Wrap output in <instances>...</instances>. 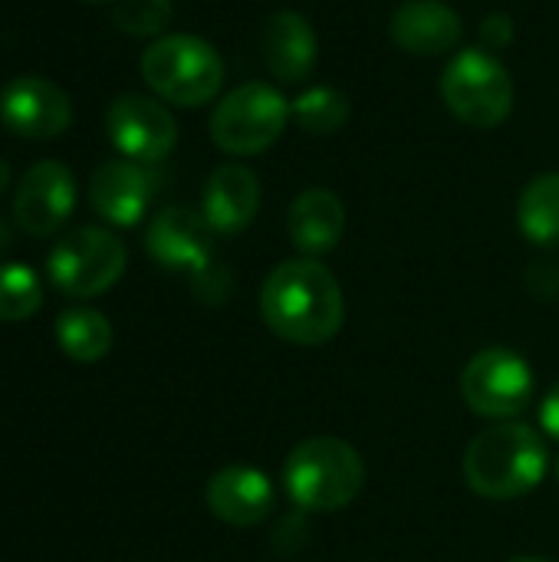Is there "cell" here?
<instances>
[{
	"mask_svg": "<svg viewBox=\"0 0 559 562\" xmlns=\"http://www.w3.org/2000/svg\"><path fill=\"white\" fill-rule=\"evenodd\" d=\"M260 316L267 329L293 346H323L346 323L339 280L316 257L283 260L264 280Z\"/></svg>",
	"mask_w": 559,
	"mask_h": 562,
	"instance_id": "1",
	"label": "cell"
},
{
	"mask_svg": "<svg viewBox=\"0 0 559 562\" xmlns=\"http://www.w3.org/2000/svg\"><path fill=\"white\" fill-rule=\"evenodd\" d=\"M105 132L115 151L138 165H155L168 158L178 145L175 115L152 95L125 92L105 112Z\"/></svg>",
	"mask_w": 559,
	"mask_h": 562,
	"instance_id": "9",
	"label": "cell"
},
{
	"mask_svg": "<svg viewBox=\"0 0 559 562\" xmlns=\"http://www.w3.org/2000/svg\"><path fill=\"white\" fill-rule=\"evenodd\" d=\"M441 95L455 119L471 128H494L514 109V82L491 49H458L441 72Z\"/></svg>",
	"mask_w": 559,
	"mask_h": 562,
	"instance_id": "5",
	"label": "cell"
},
{
	"mask_svg": "<svg viewBox=\"0 0 559 562\" xmlns=\"http://www.w3.org/2000/svg\"><path fill=\"white\" fill-rule=\"evenodd\" d=\"M10 247V224L7 221H0V254Z\"/></svg>",
	"mask_w": 559,
	"mask_h": 562,
	"instance_id": "28",
	"label": "cell"
},
{
	"mask_svg": "<svg viewBox=\"0 0 559 562\" xmlns=\"http://www.w3.org/2000/svg\"><path fill=\"white\" fill-rule=\"evenodd\" d=\"M145 250L165 270L198 273L214 260V227L201 211L175 204L152 217L145 231Z\"/></svg>",
	"mask_w": 559,
	"mask_h": 562,
	"instance_id": "12",
	"label": "cell"
},
{
	"mask_svg": "<svg viewBox=\"0 0 559 562\" xmlns=\"http://www.w3.org/2000/svg\"><path fill=\"white\" fill-rule=\"evenodd\" d=\"M399 49L412 56H445L461 46L465 23L461 13L445 0H405L389 23Z\"/></svg>",
	"mask_w": 559,
	"mask_h": 562,
	"instance_id": "15",
	"label": "cell"
},
{
	"mask_svg": "<svg viewBox=\"0 0 559 562\" xmlns=\"http://www.w3.org/2000/svg\"><path fill=\"white\" fill-rule=\"evenodd\" d=\"M527 290L537 300H554L559 296V263L557 260H537L527 270Z\"/></svg>",
	"mask_w": 559,
	"mask_h": 562,
	"instance_id": "25",
	"label": "cell"
},
{
	"mask_svg": "<svg viewBox=\"0 0 559 562\" xmlns=\"http://www.w3.org/2000/svg\"><path fill=\"white\" fill-rule=\"evenodd\" d=\"M362 484L366 461L343 438H306L283 464V487L303 514H336L359 497Z\"/></svg>",
	"mask_w": 559,
	"mask_h": 562,
	"instance_id": "3",
	"label": "cell"
},
{
	"mask_svg": "<svg viewBox=\"0 0 559 562\" xmlns=\"http://www.w3.org/2000/svg\"><path fill=\"white\" fill-rule=\"evenodd\" d=\"M142 79L148 89L175 105L194 109L211 102L224 82V59L221 53L191 33H168L158 36L142 53Z\"/></svg>",
	"mask_w": 559,
	"mask_h": 562,
	"instance_id": "4",
	"label": "cell"
},
{
	"mask_svg": "<svg viewBox=\"0 0 559 562\" xmlns=\"http://www.w3.org/2000/svg\"><path fill=\"white\" fill-rule=\"evenodd\" d=\"M540 425H544V431H547L550 438H557L559 441V385H554V389L547 392V398H544V405H540Z\"/></svg>",
	"mask_w": 559,
	"mask_h": 562,
	"instance_id": "27",
	"label": "cell"
},
{
	"mask_svg": "<svg viewBox=\"0 0 559 562\" xmlns=\"http://www.w3.org/2000/svg\"><path fill=\"white\" fill-rule=\"evenodd\" d=\"M171 20V0H115L112 7V23L128 36H161Z\"/></svg>",
	"mask_w": 559,
	"mask_h": 562,
	"instance_id": "23",
	"label": "cell"
},
{
	"mask_svg": "<svg viewBox=\"0 0 559 562\" xmlns=\"http://www.w3.org/2000/svg\"><path fill=\"white\" fill-rule=\"evenodd\" d=\"M287 231H290V240L297 244V250H303L306 257L329 254L343 240V231H346V207H343L339 194H333L329 188L303 191L290 204Z\"/></svg>",
	"mask_w": 559,
	"mask_h": 562,
	"instance_id": "18",
	"label": "cell"
},
{
	"mask_svg": "<svg viewBox=\"0 0 559 562\" xmlns=\"http://www.w3.org/2000/svg\"><path fill=\"white\" fill-rule=\"evenodd\" d=\"M43 306V283L26 263L0 267V323H23Z\"/></svg>",
	"mask_w": 559,
	"mask_h": 562,
	"instance_id": "22",
	"label": "cell"
},
{
	"mask_svg": "<svg viewBox=\"0 0 559 562\" xmlns=\"http://www.w3.org/2000/svg\"><path fill=\"white\" fill-rule=\"evenodd\" d=\"M0 122L7 125V132H13L20 138L46 142V138H56L69 128L72 102L53 79L26 72V76H16L3 86Z\"/></svg>",
	"mask_w": 559,
	"mask_h": 562,
	"instance_id": "10",
	"label": "cell"
},
{
	"mask_svg": "<svg viewBox=\"0 0 559 562\" xmlns=\"http://www.w3.org/2000/svg\"><path fill=\"white\" fill-rule=\"evenodd\" d=\"M204 501L217 520H224L227 527L247 530V527H260L273 514L277 494L264 471L250 464H231V468H221L208 481Z\"/></svg>",
	"mask_w": 559,
	"mask_h": 562,
	"instance_id": "14",
	"label": "cell"
},
{
	"mask_svg": "<svg viewBox=\"0 0 559 562\" xmlns=\"http://www.w3.org/2000/svg\"><path fill=\"white\" fill-rule=\"evenodd\" d=\"M56 342L72 362H99L112 349V323L89 306L63 310L56 319Z\"/></svg>",
	"mask_w": 559,
	"mask_h": 562,
	"instance_id": "20",
	"label": "cell"
},
{
	"mask_svg": "<svg viewBox=\"0 0 559 562\" xmlns=\"http://www.w3.org/2000/svg\"><path fill=\"white\" fill-rule=\"evenodd\" d=\"M191 286H194L198 300H204V303H224L227 293H231V273L221 263L211 260L204 270L191 273Z\"/></svg>",
	"mask_w": 559,
	"mask_h": 562,
	"instance_id": "24",
	"label": "cell"
},
{
	"mask_svg": "<svg viewBox=\"0 0 559 562\" xmlns=\"http://www.w3.org/2000/svg\"><path fill=\"white\" fill-rule=\"evenodd\" d=\"M557 481H559V458H557Z\"/></svg>",
	"mask_w": 559,
	"mask_h": 562,
	"instance_id": "32",
	"label": "cell"
},
{
	"mask_svg": "<svg viewBox=\"0 0 559 562\" xmlns=\"http://www.w3.org/2000/svg\"><path fill=\"white\" fill-rule=\"evenodd\" d=\"M511 562H554V560H544V557H517V560Z\"/></svg>",
	"mask_w": 559,
	"mask_h": 562,
	"instance_id": "30",
	"label": "cell"
},
{
	"mask_svg": "<svg viewBox=\"0 0 559 562\" xmlns=\"http://www.w3.org/2000/svg\"><path fill=\"white\" fill-rule=\"evenodd\" d=\"M290 112L306 135H336L349 119V99L333 86H313L293 99Z\"/></svg>",
	"mask_w": 559,
	"mask_h": 562,
	"instance_id": "21",
	"label": "cell"
},
{
	"mask_svg": "<svg viewBox=\"0 0 559 562\" xmlns=\"http://www.w3.org/2000/svg\"><path fill=\"white\" fill-rule=\"evenodd\" d=\"M290 102L267 82H244L227 92L211 115V138L224 155L250 158L267 151L290 122Z\"/></svg>",
	"mask_w": 559,
	"mask_h": 562,
	"instance_id": "6",
	"label": "cell"
},
{
	"mask_svg": "<svg viewBox=\"0 0 559 562\" xmlns=\"http://www.w3.org/2000/svg\"><path fill=\"white\" fill-rule=\"evenodd\" d=\"M152 194H155V175L132 158L102 161L89 181L92 211L115 227H135L145 217Z\"/></svg>",
	"mask_w": 559,
	"mask_h": 562,
	"instance_id": "13",
	"label": "cell"
},
{
	"mask_svg": "<svg viewBox=\"0 0 559 562\" xmlns=\"http://www.w3.org/2000/svg\"><path fill=\"white\" fill-rule=\"evenodd\" d=\"M550 454L544 438L530 425L504 422L481 431L461 461L465 481L478 497L514 501L540 487L547 477Z\"/></svg>",
	"mask_w": 559,
	"mask_h": 562,
	"instance_id": "2",
	"label": "cell"
},
{
	"mask_svg": "<svg viewBox=\"0 0 559 562\" xmlns=\"http://www.w3.org/2000/svg\"><path fill=\"white\" fill-rule=\"evenodd\" d=\"M260 211V181L247 165H221L211 171L201 214L214 227V234H241L254 224Z\"/></svg>",
	"mask_w": 559,
	"mask_h": 562,
	"instance_id": "16",
	"label": "cell"
},
{
	"mask_svg": "<svg viewBox=\"0 0 559 562\" xmlns=\"http://www.w3.org/2000/svg\"><path fill=\"white\" fill-rule=\"evenodd\" d=\"M7 184H10V165H7V161L0 158V191H3Z\"/></svg>",
	"mask_w": 559,
	"mask_h": 562,
	"instance_id": "29",
	"label": "cell"
},
{
	"mask_svg": "<svg viewBox=\"0 0 559 562\" xmlns=\"http://www.w3.org/2000/svg\"><path fill=\"white\" fill-rule=\"evenodd\" d=\"M316 30L297 10H280L264 26V63L280 82H300L316 66Z\"/></svg>",
	"mask_w": 559,
	"mask_h": 562,
	"instance_id": "17",
	"label": "cell"
},
{
	"mask_svg": "<svg viewBox=\"0 0 559 562\" xmlns=\"http://www.w3.org/2000/svg\"><path fill=\"white\" fill-rule=\"evenodd\" d=\"M86 3H109V0H86Z\"/></svg>",
	"mask_w": 559,
	"mask_h": 562,
	"instance_id": "31",
	"label": "cell"
},
{
	"mask_svg": "<svg viewBox=\"0 0 559 562\" xmlns=\"http://www.w3.org/2000/svg\"><path fill=\"white\" fill-rule=\"evenodd\" d=\"M517 224L521 234L544 247L557 250L559 247V171L537 175L517 201Z\"/></svg>",
	"mask_w": 559,
	"mask_h": 562,
	"instance_id": "19",
	"label": "cell"
},
{
	"mask_svg": "<svg viewBox=\"0 0 559 562\" xmlns=\"http://www.w3.org/2000/svg\"><path fill=\"white\" fill-rule=\"evenodd\" d=\"M461 398L474 415L517 418L534 398V369L514 349H484L461 372Z\"/></svg>",
	"mask_w": 559,
	"mask_h": 562,
	"instance_id": "8",
	"label": "cell"
},
{
	"mask_svg": "<svg viewBox=\"0 0 559 562\" xmlns=\"http://www.w3.org/2000/svg\"><path fill=\"white\" fill-rule=\"evenodd\" d=\"M481 40H484V49H504L511 40H514V23L507 13H491L484 23H481Z\"/></svg>",
	"mask_w": 559,
	"mask_h": 562,
	"instance_id": "26",
	"label": "cell"
},
{
	"mask_svg": "<svg viewBox=\"0 0 559 562\" xmlns=\"http://www.w3.org/2000/svg\"><path fill=\"white\" fill-rule=\"evenodd\" d=\"M125 263H128L125 244L112 231L76 227L66 237H59L56 247L49 250L46 277L59 293L72 300H89L112 290L122 280Z\"/></svg>",
	"mask_w": 559,
	"mask_h": 562,
	"instance_id": "7",
	"label": "cell"
},
{
	"mask_svg": "<svg viewBox=\"0 0 559 562\" xmlns=\"http://www.w3.org/2000/svg\"><path fill=\"white\" fill-rule=\"evenodd\" d=\"M76 207V178L72 171L56 161H36L16 184L13 194V221L30 237L56 234Z\"/></svg>",
	"mask_w": 559,
	"mask_h": 562,
	"instance_id": "11",
	"label": "cell"
}]
</instances>
